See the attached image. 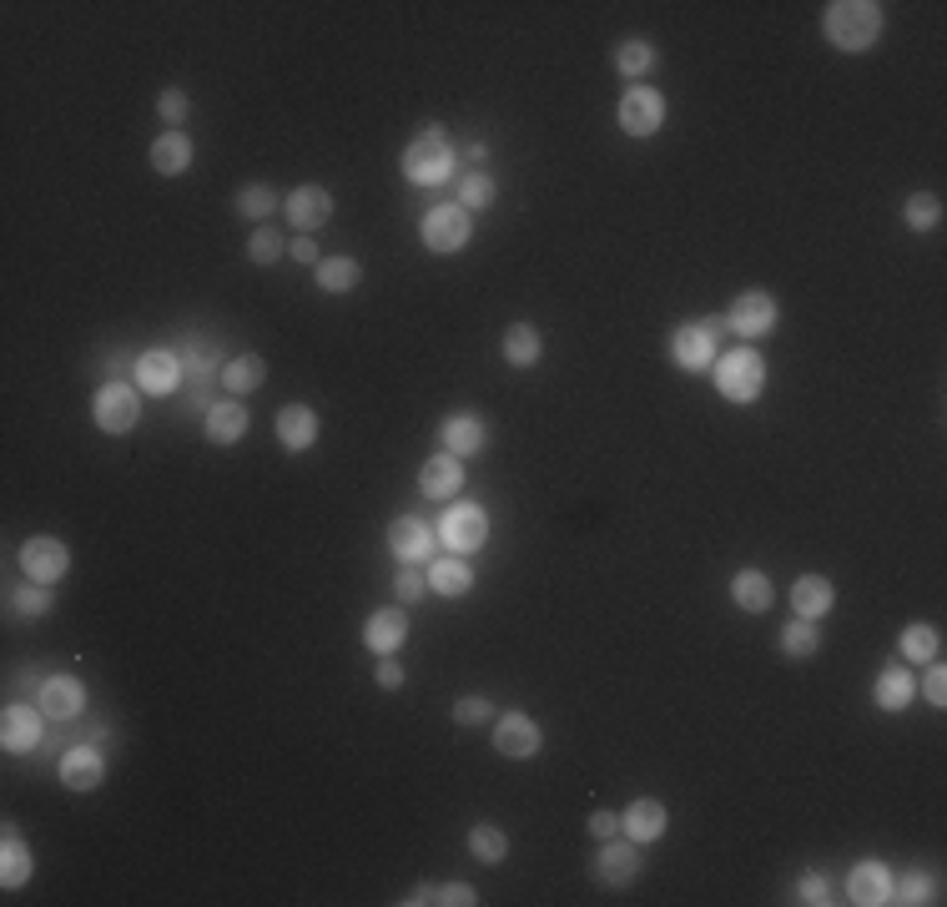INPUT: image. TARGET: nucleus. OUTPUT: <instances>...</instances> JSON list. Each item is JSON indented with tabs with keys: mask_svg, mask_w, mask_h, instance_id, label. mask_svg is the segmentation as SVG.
I'll list each match as a JSON object with an SVG mask.
<instances>
[{
	"mask_svg": "<svg viewBox=\"0 0 947 907\" xmlns=\"http://www.w3.org/2000/svg\"><path fill=\"white\" fill-rule=\"evenodd\" d=\"M883 26H887V16L877 0H832L827 16H822V31H827V41L837 51H867V46H877Z\"/></svg>",
	"mask_w": 947,
	"mask_h": 907,
	"instance_id": "f257e3e1",
	"label": "nucleus"
},
{
	"mask_svg": "<svg viewBox=\"0 0 947 907\" xmlns=\"http://www.w3.org/2000/svg\"><path fill=\"white\" fill-rule=\"evenodd\" d=\"M449 172H454V147H449L444 127H424V137H414L403 152V177L414 187H439L449 182Z\"/></svg>",
	"mask_w": 947,
	"mask_h": 907,
	"instance_id": "f03ea898",
	"label": "nucleus"
},
{
	"mask_svg": "<svg viewBox=\"0 0 947 907\" xmlns=\"http://www.w3.org/2000/svg\"><path fill=\"white\" fill-rule=\"evenodd\" d=\"M716 389L731 399V404H752L766 389V359L756 349H736L716 363Z\"/></svg>",
	"mask_w": 947,
	"mask_h": 907,
	"instance_id": "7ed1b4c3",
	"label": "nucleus"
},
{
	"mask_svg": "<svg viewBox=\"0 0 947 907\" xmlns=\"http://www.w3.org/2000/svg\"><path fill=\"white\" fill-rule=\"evenodd\" d=\"M721 329H726V318H706V323H681L671 333V359L681 369L701 373L716 363V343H721Z\"/></svg>",
	"mask_w": 947,
	"mask_h": 907,
	"instance_id": "20e7f679",
	"label": "nucleus"
},
{
	"mask_svg": "<svg viewBox=\"0 0 947 907\" xmlns=\"http://www.w3.org/2000/svg\"><path fill=\"white\" fill-rule=\"evenodd\" d=\"M439 540H444L454 555H474V550L490 540V514L480 504H449L444 520H439Z\"/></svg>",
	"mask_w": 947,
	"mask_h": 907,
	"instance_id": "39448f33",
	"label": "nucleus"
},
{
	"mask_svg": "<svg viewBox=\"0 0 947 907\" xmlns=\"http://www.w3.org/2000/svg\"><path fill=\"white\" fill-rule=\"evenodd\" d=\"M91 414H97L101 434H127V429H137V419H142V394H137L131 383H107V389L97 394V404H91Z\"/></svg>",
	"mask_w": 947,
	"mask_h": 907,
	"instance_id": "423d86ee",
	"label": "nucleus"
},
{
	"mask_svg": "<svg viewBox=\"0 0 947 907\" xmlns=\"http://www.w3.org/2000/svg\"><path fill=\"white\" fill-rule=\"evenodd\" d=\"M419 238H424L429 252H439V258H449V252H459L469 242V212L464 208H429L424 222H419Z\"/></svg>",
	"mask_w": 947,
	"mask_h": 907,
	"instance_id": "0eeeda50",
	"label": "nucleus"
},
{
	"mask_svg": "<svg viewBox=\"0 0 947 907\" xmlns=\"http://www.w3.org/2000/svg\"><path fill=\"white\" fill-rule=\"evenodd\" d=\"M726 329L741 333V339H766V333L776 329V298L762 293V288L736 293V303H731V313H726Z\"/></svg>",
	"mask_w": 947,
	"mask_h": 907,
	"instance_id": "6e6552de",
	"label": "nucleus"
},
{
	"mask_svg": "<svg viewBox=\"0 0 947 907\" xmlns=\"http://www.w3.org/2000/svg\"><path fill=\"white\" fill-rule=\"evenodd\" d=\"M621 132L625 137H655L661 132V121H665V101H661V91H651V87H631L621 97Z\"/></svg>",
	"mask_w": 947,
	"mask_h": 907,
	"instance_id": "1a4fd4ad",
	"label": "nucleus"
},
{
	"mask_svg": "<svg viewBox=\"0 0 947 907\" xmlns=\"http://www.w3.org/2000/svg\"><path fill=\"white\" fill-rule=\"evenodd\" d=\"M21 570H26V580L56 585V580L71 570V550H66L61 540H51V535H36V540H26L21 545Z\"/></svg>",
	"mask_w": 947,
	"mask_h": 907,
	"instance_id": "9d476101",
	"label": "nucleus"
},
{
	"mask_svg": "<svg viewBox=\"0 0 947 907\" xmlns=\"http://www.w3.org/2000/svg\"><path fill=\"white\" fill-rule=\"evenodd\" d=\"M131 373H137V389L142 394H172L177 379H182V359L172 349H152L131 359Z\"/></svg>",
	"mask_w": 947,
	"mask_h": 907,
	"instance_id": "9b49d317",
	"label": "nucleus"
},
{
	"mask_svg": "<svg viewBox=\"0 0 947 907\" xmlns=\"http://www.w3.org/2000/svg\"><path fill=\"white\" fill-rule=\"evenodd\" d=\"M494 752L510 756V762H524V756L540 752V726L524 716V711H504L494 722Z\"/></svg>",
	"mask_w": 947,
	"mask_h": 907,
	"instance_id": "f8f14e48",
	"label": "nucleus"
},
{
	"mask_svg": "<svg viewBox=\"0 0 947 907\" xmlns=\"http://www.w3.org/2000/svg\"><path fill=\"white\" fill-rule=\"evenodd\" d=\"M36 706H41L51 722H71V716H81V711H87V686H81L77 676H51V681H41V696H36Z\"/></svg>",
	"mask_w": 947,
	"mask_h": 907,
	"instance_id": "ddd939ff",
	"label": "nucleus"
},
{
	"mask_svg": "<svg viewBox=\"0 0 947 907\" xmlns=\"http://www.w3.org/2000/svg\"><path fill=\"white\" fill-rule=\"evenodd\" d=\"M41 716L46 711L41 706H6V716H0V746L11 756H21V752H36L41 746Z\"/></svg>",
	"mask_w": 947,
	"mask_h": 907,
	"instance_id": "4468645a",
	"label": "nucleus"
},
{
	"mask_svg": "<svg viewBox=\"0 0 947 907\" xmlns=\"http://www.w3.org/2000/svg\"><path fill=\"white\" fill-rule=\"evenodd\" d=\"M635 847H641V842H615L611 837V847L595 857V867H590V873H595L600 883H611V887L635 883V877H641V867H645V857L635 853Z\"/></svg>",
	"mask_w": 947,
	"mask_h": 907,
	"instance_id": "2eb2a0df",
	"label": "nucleus"
},
{
	"mask_svg": "<svg viewBox=\"0 0 947 907\" xmlns=\"http://www.w3.org/2000/svg\"><path fill=\"white\" fill-rule=\"evenodd\" d=\"M283 212L298 232H318L328 218H333V192H328V187H298L293 198L283 202Z\"/></svg>",
	"mask_w": 947,
	"mask_h": 907,
	"instance_id": "dca6fc26",
	"label": "nucleus"
},
{
	"mask_svg": "<svg viewBox=\"0 0 947 907\" xmlns=\"http://www.w3.org/2000/svg\"><path fill=\"white\" fill-rule=\"evenodd\" d=\"M439 439H444V454L464 460V454H484V444H490V429H484L480 414H449L444 429H439Z\"/></svg>",
	"mask_w": 947,
	"mask_h": 907,
	"instance_id": "f3484780",
	"label": "nucleus"
},
{
	"mask_svg": "<svg viewBox=\"0 0 947 907\" xmlns=\"http://www.w3.org/2000/svg\"><path fill=\"white\" fill-rule=\"evenodd\" d=\"M847 897L857 907H883L893 903V873L883 863H857L847 877Z\"/></svg>",
	"mask_w": 947,
	"mask_h": 907,
	"instance_id": "a211bd4d",
	"label": "nucleus"
},
{
	"mask_svg": "<svg viewBox=\"0 0 947 907\" xmlns=\"http://www.w3.org/2000/svg\"><path fill=\"white\" fill-rule=\"evenodd\" d=\"M101 776H107V756H101V746H71V752L61 756V782L71 792L101 787Z\"/></svg>",
	"mask_w": 947,
	"mask_h": 907,
	"instance_id": "6ab92c4d",
	"label": "nucleus"
},
{
	"mask_svg": "<svg viewBox=\"0 0 947 907\" xmlns=\"http://www.w3.org/2000/svg\"><path fill=\"white\" fill-rule=\"evenodd\" d=\"M389 545H393V555L399 560L414 565V560H424L429 550H434V530H429L419 514H399V520L389 525Z\"/></svg>",
	"mask_w": 947,
	"mask_h": 907,
	"instance_id": "aec40b11",
	"label": "nucleus"
},
{
	"mask_svg": "<svg viewBox=\"0 0 947 907\" xmlns=\"http://www.w3.org/2000/svg\"><path fill=\"white\" fill-rule=\"evenodd\" d=\"M832 605H837V591H832L827 575H802L792 585V611L802 621H822V615H832Z\"/></svg>",
	"mask_w": 947,
	"mask_h": 907,
	"instance_id": "412c9836",
	"label": "nucleus"
},
{
	"mask_svg": "<svg viewBox=\"0 0 947 907\" xmlns=\"http://www.w3.org/2000/svg\"><path fill=\"white\" fill-rule=\"evenodd\" d=\"M665 807L655 797H641V802H631V807L621 812V832L631 842H655V837H665Z\"/></svg>",
	"mask_w": 947,
	"mask_h": 907,
	"instance_id": "4be33fe9",
	"label": "nucleus"
},
{
	"mask_svg": "<svg viewBox=\"0 0 947 907\" xmlns=\"http://www.w3.org/2000/svg\"><path fill=\"white\" fill-rule=\"evenodd\" d=\"M363 641H369V651H379V656H393V651L409 641V615H399V611H373L369 625H363Z\"/></svg>",
	"mask_w": 947,
	"mask_h": 907,
	"instance_id": "5701e85b",
	"label": "nucleus"
},
{
	"mask_svg": "<svg viewBox=\"0 0 947 907\" xmlns=\"http://www.w3.org/2000/svg\"><path fill=\"white\" fill-rule=\"evenodd\" d=\"M731 601H736L741 611L766 615L772 611V601H776V591H772V580H766L762 570H736V575H731Z\"/></svg>",
	"mask_w": 947,
	"mask_h": 907,
	"instance_id": "b1692460",
	"label": "nucleus"
},
{
	"mask_svg": "<svg viewBox=\"0 0 947 907\" xmlns=\"http://www.w3.org/2000/svg\"><path fill=\"white\" fill-rule=\"evenodd\" d=\"M459 484H464V464H459L454 454H434V460L419 470V490H424L429 500H449Z\"/></svg>",
	"mask_w": 947,
	"mask_h": 907,
	"instance_id": "393cba45",
	"label": "nucleus"
},
{
	"mask_svg": "<svg viewBox=\"0 0 947 907\" xmlns=\"http://www.w3.org/2000/svg\"><path fill=\"white\" fill-rule=\"evenodd\" d=\"M202 419H208V439H212V444H238V439L248 434V409H242L238 399H222V404H212Z\"/></svg>",
	"mask_w": 947,
	"mask_h": 907,
	"instance_id": "a878e982",
	"label": "nucleus"
},
{
	"mask_svg": "<svg viewBox=\"0 0 947 907\" xmlns=\"http://www.w3.org/2000/svg\"><path fill=\"white\" fill-rule=\"evenodd\" d=\"M318 414L308 404H288L283 414H278V439H283V449H313L318 439Z\"/></svg>",
	"mask_w": 947,
	"mask_h": 907,
	"instance_id": "bb28decb",
	"label": "nucleus"
},
{
	"mask_svg": "<svg viewBox=\"0 0 947 907\" xmlns=\"http://www.w3.org/2000/svg\"><path fill=\"white\" fill-rule=\"evenodd\" d=\"M872 696H877L883 711H907L917 701V681L907 676V666H887L883 676H877V691H872Z\"/></svg>",
	"mask_w": 947,
	"mask_h": 907,
	"instance_id": "cd10ccee",
	"label": "nucleus"
},
{
	"mask_svg": "<svg viewBox=\"0 0 947 907\" xmlns=\"http://www.w3.org/2000/svg\"><path fill=\"white\" fill-rule=\"evenodd\" d=\"M429 591L434 595H449V601H459V595L474 591V570L464 565V560H434V570H429Z\"/></svg>",
	"mask_w": 947,
	"mask_h": 907,
	"instance_id": "c85d7f7f",
	"label": "nucleus"
},
{
	"mask_svg": "<svg viewBox=\"0 0 947 907\" xmlns=\"http://www.w3.org/2000/svg\"><path fill=\"white\" fill-rule=\"evenodd\" d=\"M152 167L162 177H182L187 167H192V137H182V132L157 137L152 142Z\"/></svg>",
	"mask_w": 947,
	"mask_h": 907,
	"instance_id": "c756f323",
	"label": "nucleus"
},
{
	"mask_svg": "<svg viewBox=\"0 0 947 907\" xmlns=\"http://www.w3.org/2000/svg\"><path fill=\"white\" fill-rule=\"evenodd\" d=\"M359 283H363L359 258H323V263H318V288H323V293H353Z\"/></svg>",
	"mask_w": 947,
	"mask_h": 907,
	"instance_id": "7c9ffc66",
	"label": "nucleus"
},
{
	"mask_svg": "<svg viewBox=\"0 0 947 907\" xmlns=\"http://www.w3.org/2000/svg\"><path fill=\"white\" fill-rule=\"evenodd\" d=\"M262 379H268L262 353H242V359L222 363V383H228L232 394H252V389H262Z\"/></svg>",
	"mask_w": 947,
	"mask_h": 907,
	"instance_id": "2f4dec72",
	"label": "nucleus"
},
{
	"mask_svg": "<svg viewBox=\"0 0 947 907\" xmlns=\"http://www.w3.org/2000/svg\"><path fill=\"white\" fill-rule=\"evenodd\" d=\"M897 651H903V661H913V666H927V661H937V651H943V635H937L933 625H907Z\"/></svg>",
	"mask_w": 947,
	"mask_h": 907,
	"instance_id": "473e14b6",
	"label": "nucleus"
},
{
	"mask_svg": "<svg viewBox=\"0 0 947 907\" xmlns=\"http://www.w3.org/2000/svg\"><path fill=\"white\" fill-rule=\"evenodd\" d=\"M782 651H786V656H792V661L817 656V651H822L817 621H802V615H796V621H786V625H782Z\"/></svg>",
	"mask_w": 947,
	"mask_h": 907,
	"instance_id": "72a5a7b5",
	"label": "nucleus"
},
{
	"mask_svg": "<svg viewBox=\"0 0 947 907\" xmlns=\"http://www.w3.org/2000/svg\"><path fill=\"white\" fill-rule=\"evenodd\" d=\"M540 353H545V343H540V333H534L530 323H514V329L504 333V359H510L514 369H530V363H540Z\"/></svg>",
	"mask_w": 947,
	"mask_h": 907,
	"instance_id": "f704fd0d",
	"label": "nucleus"
},
{
	"mask_svg": "<svg viewBox=\"0 0 947 907\" xmlns=\"http://www.w3.org/2000/svg\"><path fill=\"white\" fill-rule=\"evenodd\" d=\"M31 853H26V842L16 837V827H6V863H0V883L6 887H21L31 883Z\"/></svg>",
	"mask_w": 947,
	"mask_h": 907,
	"instance_id": "c9c22d12",
	"label": "nucleus"
},
{
	"mask_svg": "<svg viewBox=\"0 0 947 907\" xmlns=\"http://www.w3.org/2000/svg\"><path fill=\"white\" fill-rule=\"evenodd\" d=\"M278 212V192L273 187H262V182H252V187H242L238 192V218H252V222H262L268 228V218Z\"/></svg>",
	"mask_w": 947,
	"mask_h": 907,
	"instance_id": "e433bc0d",
	"label": "nucleus"
},
{
	"mask_svg": "<svg viewBox=\"0 0 947 907\" xmlns=\"http://www.w3.org/2000/svg\"><path fill=\"white\" fill-rule=\"evenodd\" d=\"M469 853L494 867V863H504V857H510V837H504L500 827H490V822H484V827L469 832Z\"/></svg>",
	"mask_w": 947,
	"mask_h": 907,
	"instance_id": "4c0bfd02",
	"label": "nucleus"
},
{
	"mask_svg": "<svg viewBox=\"0 0 947 907\" xmlns=\"http://www.w3.org/2000/svg\"><path fill=\"white\" fill-rule=\"evenodd\" d=\"M494 192H500V187H494L490 172H469L464 182H459V208H464V212H484L494 202Z\"/></svg>",
	"mask_w": 947,
	"mask_h": 907,
	"instance_id": "58836bf2",
	"label": "nucleus"
},
{
	"mask_svg": "<svg viewBox=\"0 0 947 907\" xmlns=\"http://www.w3.org/2000/svg\"><path fill=\"white\" fill-rule=\"evenodd\" d=\"M937 218H943V202L933 198V192H913V198L903 202V222L913 232H927V228H937Z\"/></svg>",
	"mask_w": 947,
	"mask_h": 907,
	"instance_id": "ea45409f",
	"label": "nucleus"
},
{
	"mask_svg": "<svg viewBox=\"0 0 947 907\" xmlns=\"http://www.w3.org/2000/svg\"><path fill=\"white\" fill-rule=\"evenodd\" d=\"M11 611L16 615H31V621H36V615H46V611H51V585H41V580H26L21 591L11 595Z\"/></svg>",
	"mask_w": 947,
	"mask_h": 907,
	"instance_id": "a19ab883",
	"label": "nucleus"
},
{
	"mask_svg": "<svg viewBox=\"0 0 947 907\" xmlns=\"http://www.w3.org/2000/svg\"><path fill=\"white\" fill-rule=\"evenodd\" d=\"M248 258H252L258 268H273L278 258H283V238H278V228H258V232H252Z\"/></svg>",
	"mask_w": 947,
	"mask_h": 907,
	"instance_id": "79ce46f5",
	"label": "nucleus"
},
{
	"mask_svg": "<svg viewBox=\"0 0 947 907\" xmlns=\"http://www.w3.org/2000/svg\"><path fill=\"white\" fill-rule=\"evenodd\" d=\"M655 51L645 41H621V51H615V67L625 71V77H641V71H651Z\"/></svg>",
	"mask_w": 947,
	"mask_h": 907,
	"instance_id": "37998d69",
	"label": "nucleus"
},
{
	"mask_svg": "<svg viewBox=\"0 0 947 907\" xmlns=\"http://www.w3.org/2000/svg\"><path fill=\"white\" fill-rule=\"evenodd\" d=\"M212 369H218V349H212V343H192V349H187V373L197 379V389H208Z\"/></svg>",
	"mask_w": 947,
	"mask_h": 907,
	"instance_id": "c03bdc74",
	"label": "nucleus"
},
{
	"mask_svg": "<svg viewBox=\"0 0 947 907\" xmlns=\"http://www.w3.org/2000/svg\"><path fill=\"white\" fill-rule=\"evenodd\" d=\"M494 716V701L490 696H459L454 701V722L459 726H480V722H490Z\"/></svg>",
	"mask_w": 947,
	"mask_h": 907,
	"instance_id": "a18cd8bd",
	"label": "nucleus"
},
{
	"mask_svg": "<svg viewBox=\"0 0 947 907\" xmlns=\"http://www.w3.org/2000/svg\"><path fill=\"white\" fill-rule=\"evenodd\" d=\"M893 903H907V907H917V903H933V883H927L923 873H907L903 883L893 887Z\"/></svg>",
	"mask_w": 947,
	"mask_h": 907,
	"instance_id": "49530a36",
	"label": "nucleus"
},
{
	"mask_svg": "<svg viewBox=\"0 0 947 907\" xmlns=\"http://www.w3.org/2000/svg\"><path fill=\"white\" fill-rule=\"evenodd\" d=\"M393 591H399L403 605H419L429 595V575H419V570H403V575L393 580Z\"/></svg>",
	"mask_w": 947,
	"mask_h": 907,
	"instance_id": "de8ad7c7",
	"label": "nucleus"
},
{
	"mask_svg": "<svg viewBox=\"0 0 947 907\" xmlns=\"http://www.w3.org/2000/svg\"><path fill=\"white\" fill-rule=\"evenodd\" d=\"M157 111H162V121H187V111H192V101H187V91H177V87H167L162 91V101H157Z\"/></svg>",
	"mask_w": 947,
	"mask_h": 907,
	"instance_id": "09e8293b",
	"label": "nucleus"
},
{
	"mask_svg": "<svg viewBox=\"0 0 947 907\" xmlns=\"http://www.w3.org/2000/svg\"><path fill=\"white\" fill-rule=\"evenodd\" d=\"M802 903H806V907H827V903H832V883H827V877H822V873H806V877H802Z\"/></svg>",
	"mask_w": 947,
	"mask_h": 907,
	"instance_id": "8fccbe9b",
	"label": "nucleus"
},
{
	"mask_svg": "<svg viewBox=\"0 0 947 907\" xmlns=\"http://www.w3.org/2000/svg\"><path fill=\"white\" fill-rule=\"evenodd\" d=\"M439 903H444V907H474V903H480V893H474L469 883H444V887H439Z\"/></svg>",
	"mask_w": 947,
	"mask_h": 907,
	"instance_id": "3c124183",
	"label": "nucleus"
},
{
	"mask_svg": "<svg viewBox=\"0 0 947 907\" xmlns=\"http://www.w3.org/2000/svg\"><path fill=\"white\" fill-rule=\"evenodd\" d=\"M927 666L933 671H927V681H923V696L933 701V706H947V671L937 666V661H927Z\"/></svg>",
	"mask_w": 947,
	"mask_h": 907,
	"instance_id": "603ef678",
	"label": "nucleus"
},
{
	"mask_svg": "<svg viewBox=\"0 0 947 907\" xmlns=\"http://www.w3.org/2000/svg\"><path fill=\"white\" fill-rule=\"evenodd\" d=\"M615 832H621V817H615V812H595V817H590V837H605V842H611Z\"/></svg>",
	"mask_w": 947,
	"mask_h": 907,
	"instance_id": "864d4df0",
	"label": "nucleus"
},
{
	"mask_svg": "<svg viewBox=\"0 0 947 907\" xmlns=\"http://www.w3.org/2000/svg\"><path fill=\"white\" fill-rule=\"evenodd\" d=\"M379 686H383V691H399V686H403V666H399L393 656L379 661Z\"/></svg>",
	"mask_w": 947,
	"mask_h": 907,
	"instance_id": "5fc2aeb1",
	"label": "nucleus"
},
{
	"mask_svg": "<svg viewBox=\"0 0 947 907\" xmlns=\"http://www.w3.org/2000/svg\"><path fill=\"white\" fill-rule=\"evenodd\" d=\"M293 258H298V263H308V268H313V263H323V258H318V242L308 238V232L293 242Z\"/></svg>",
	"mask_w": 947,
	"mask_h": 907,
	"instance_id": "6e6d98bb",
	"label": "nucleus"
},
{
	"mask_svg": "<svg viewBox=\"0 0 947 907\" xmlns=\"http://www.w3.org/2000/svg\"><path fill=\"white\" fill-rule=\"evenodd\" d=\"M403 903H409V907H424V903H439V887H429V883H424V887H414V893L403 897Z\"/></svg>",
	"mask_w": 947,
	"mask_h": 907,
	"instance_id": "4d7b16f0",
	"label": "nucleus"
}]
</instances>
